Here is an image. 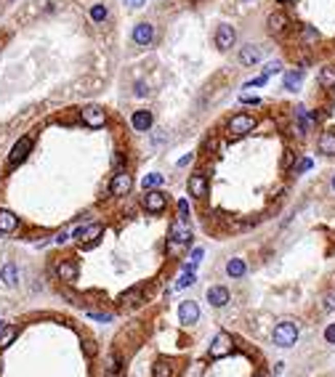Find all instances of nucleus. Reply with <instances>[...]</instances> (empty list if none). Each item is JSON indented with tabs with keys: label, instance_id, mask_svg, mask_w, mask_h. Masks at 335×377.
<instances>
[{
	"label": "nucleus",
	"instance_id": "f257e3e1",
	"mask_svg": "<svg viewBox=\"0 0 335 377\" xmlns=\"http://www.w3.org/2000/svg\"><path fill=\"white\" fill-rule=\"evenodd\" d=\"M192 242V229L187 218H176L173 226H171V237H168V253H181L187 244Z\"/></svg>",
	"mask_w": 335,
	"mask_h": 377
},
{
	"label": "nucleus",
	"instance_id": "f03ea898",
	"mask_svg": "<svg viewBox=\"0 0 335 377\" xmlns=\"http://www.w3.org/2000/svg\"><path fill=\"white\" fill-rule=\"evenodd\" d=\"M298 343V324L295 322H280L274 327V345L280 348H290Z\"/></svg>",
	"mask_w": 335,
	"mask_h": 377
},
{
	"label": "nucleus",
	"instance_id": "7ed1b4c3",
	"mask_svg": "<svg viewBox=\"0 0 335 377\" xmlns=\"http://www.w3.org/2000/svg\"><path fill=\"white\" fill-rule=\"evenodd\" d=\"M253 128H255V117L245 115V112L234 115L229 122H226V133H229V138H242V136H248Z\"/></svg>",
	"mask_w": 335,
	"mask_h": 377
},
{
	"label": "nucleus",
	"instance_id": "20e7f679",
	"mask_svg": "<svg viewBox=\"0 0 335 377\" xmlns=\"http://www.w3.org/2000/svg\"><path fill=\"white\" fill-rule=\"evenodd\" d=\"M232 351H234V343L229 332H218L216 340L210 343V359H226Z\"/></svg>",
	"mask_w": 335,
	"mask_h": 377
},
{
	"label": "nucleus",
	"instance_id": "39448f33",
	"mask_svg": "<svg viewBox=\"0 0 335 377\" xmlns=\"http://www.w3.org/2000/svg\"><path fill=\"white\" fill-rule=\"evenodd\" d=\"M80 117H83V122L88 125V128H104V122H106V112L101 106H96V104H88V106H83L80 109Z\"/></svg>",
	"mask_w": 335,
	"mask_h": 377
},
{
	"label": "nucleus",
	"instance_id": "423d86ee",
	"mask_svg": "<svg viewBox=\"0 0 335 377\" xmlns=\"http://www.w3.org/2000/svg\"><path fill=\"white\" fill-rule=\"evenodd\" d=\"M144 208L149 210V213H162L165 208H168V197L160 192V188H149V192L144 194Z\"/></svg>",
	"mask_w": 335,
	"mask_h": 377
},
{
	"label": "nucleus",
	"instance_id": "0eeeda50",
	"mask_svg": "<svg viewBox=\"0 0 335 377\" xmlns=\"http://www.w3.org/2000/svg\"><path fill=\"white\" fill-rule=\"evenodd\" d=\"M29 149H32V138H29V136H22L16 144H13L11 154H8V165H19V162H24V160H27V154H29Z\"/></svg>",
	"mask_w": 335,
	"mask_h": 377
},
{
	"label": "nucleus",
	"instance_id": "6e6552de",
	"mask_svg": "<svg viewBox=\"0 0 335 377\" xmlns=\"http://www.w3.org/2000/svg\"><path fill=\"white\" fill-rule=\"evenodd\" d=\"M234 43H237V29L232 24H218V29H216V45L218 48L229 51Z\"/></svg>",
	"mask_w": 335,
	"mask_h": 377
},
{
	"label": "nucleus",
	"instance_id": "1a4fd4ad",
	"mask_svg": "<svg viewBox=\"0 0 335 377\" xmlns=\"http://www.w3.org/2000/svg\"><path fill=\"white\" fill-rule=\"evenodd\" d=\"M104 231L101 223H88V226H80L78 231H75V239H78L80 244H90V242H96L99 239V234Z\"/></svg>",
	"mask_w": 335,
	"mask_h": 377
},
{
	"label": "nucleus",
	"instance_id": "9d476101",
	"mask_svg": "<svg viewBox=\"0 0 335 377\" xmlns=\"http://www.w3.org/2000/svg\"><path fill=\"white\" fill-rule=\"evenodd\" d=\"M131 186H133V178H131V173H117V176L112 178V183H109V192L115 194V197H123V194H128L131 192Z\"/></svg>",
	"mask_w": 335,
	"mask_h": 377
},
{
	"label": "nucleus",
	"instance_id": "9b49d317",
	"mask_svg": "<svg viewBox=\"0 0 335 377\" xmlns=\"http://www.w3.org/2000/svg\"><path fill=\"white\" fill-rule=\"evenodd\" d=\"M197 319H200V306H197L194 300H184L178 308V322L184 324H194Z\"/></svg>",
	"mask_w": 335,
	"mask_h": 377
},
{
	"label": "nucleus",
	"instance_id": "f8f14e48",
	"mask_svg": "<svg viewBox=\"0 0 335 377\" xmlns=\"http://www.w3.org/2000/svg\"><path fill=\"white\" fill-rule=\"evenodd\" d=\"M266 29L271 35H282L285 29H287V16L282 11H274V13H269L266 16Z\"/></svg>",
	"mask_w": 335,
	"mask_h": 377
},
{
	"label": "nucleus",
	"instance_id": "ddd939ff",
	"mask_svg": "<svg viewBox=\"0 0 335 377\" xmlns=\"http://www.w3.org/2000/svg\"><path fill=\"white\" fill-rule=\"evenodd\" d=\"M152 37H155V27H152L149 22L136 24V29H133V43L136 45H149Z\"/></svg>",
	"mask_w": 335,
	"mask_h": 377
},
{
	"label": "nucleus",
	"instance_id": "4468645a",
	"mask_svg": "<svg viewBox=\"0 0 335 377\" xmlns=\"http://www.w3.org/2000/svg\"><path fill=\"white\" fill-rule=\"evenodd\" d=\"M208 303H210L213 308H224L226 303H229V290L221 287V285L210 287V290H208Z\"/></svg>",
	"mask_w": 335,
	"mask_h": 377
},
{
	"label": "nucleus",
	"instance_id": "2eb2a0df",
	"mask_svg": "<svg viewBox=\"0 0 335 377\" xmlns=\"http://www.w3.org/2000/svg\"><path fill=\"white\" fill-rule=\"evenodd\" d=\"M189 194L202 199L208 194V178L202 176V173H194V176H189Z\"/></svg>",
	"mask_w": 335,
	"mask_h": 377
},
{
	"label": "nucleus",
	"instance_id": "dca6fc26",
	"mask_svg": "<svg viewBox=\"0 0 335 377\" xmlns=\"http://www.w3.org/2000/svg\"><path fill=\"white\" fill-rule=\"evenodd\" d=\"M239 61H242L245 67H255L258 61H261V48H258V45H253V43L242 45V51H239Z\"/></svg>",
	"mask_w": 335,
	"mask_h": 377
},
{
	"label": "nucleus",
	"instance_id": "f3484780",
	"mask_svg": "<svg viewBox=\"0 0 335 377\" xmlns=\"http://www.w3.org/2000/svg\"><path fill=\"white\" fill-rule=\"evenodd\" d=\"M131 125H133V130H149L152 128V112L149 109H139V112H133L131 117Z\"/></svg>",
	"mask_w": 335,
	"mask_h": 377
},
{
	"label": "nucleus",
	"instance_id": "a211bd4d",
	"mask_svg": "<svg viewBox=\"0 0 335 377\" xmlns=\"http://www.w3.org/2000/svg\"><path fill=\"white\" fill-rule=\"evenodd\" d=\"M56 274H59L62 281H75V279H78V263H75V260H62L56 266Z\"/></svg>",
	"mask_w": 335,
	"mask_h": 377
},
{
	"label": "nucleus",
	"instance_id": "6ab92c4d",
	"mask_svg": "<svg viewBox=\"0 0 335 377\" xmlns=\"http://www.w3.org/2000/svg\"><path fill=\"white\" fill-rule=\"evenodd\" d=\"M19 226V218L13 215L11 210H0V234H11V231H16Z\"/></svg>",
	"mask_w": 335,
	"mask_h": 377
},
{
	"label": "nucleus",
	"instance_id": "aec40b11",
	"mask_svg": "<svg viewBox=\"0 0 335 377\" xmlns=\"http://www.w3.org/2000/svg\"><path fill=\"white\" fill-rule=\"evenodd\" d=\"M319 152L327 157H335V130H325L319 136Z\"/></svg>",
	"mask_w": 335,
	"mask_h": 377
},
{
	"label": "nucleus",
	"instance_id": "412c9836",
	"mask_svg": "<svg viewBox=\"0 0 335 377\" xmlns=\"http://www.w3.org/2000/svg\"><path fill=\"white\" fill-rule=\"evenodd\" d=\"M319 85L325 90H335V64H327L319 72Z\"/></svg>",
	"mask_w": 335,
	"mask_h": 377
},
{
	"label": "nucleus",
	"instance_id": "4be33fe9",
	"mask_svg": "<svg viewBox=\"0 0 335 377\" xmlns=\"http://www.w3.org/2000/svg\"><path fill=\"white\" fill-rule=\"evenodd\" d=\"M19 335V327H6V324H0V348H8V345L16 340Z\"/></svg>",
	"mask_w": 335,
	"mask_h": 377
},
{
	"label": "nucleus",
	"instance_id": "5701e85b",
	"mask_svg": "<svg viewBox=\"0 0 335 377\" xmlns=\"http://www.w3.org/2000/svg\"><path fill=\"white\" fill-rule=\"evenodd\" d=\"M245 271H248V266H245V260H242V258H232L229 263H226V274H229L232 279H239Z\"/></svg>",
	"mask_w": 335,
	"mask_h": 377
},
{
	"label": "nucleus",
	"instance_id": "b1692460",
	"mask_svg": "<svg viewBox=\"0 0 335 377\" xmlns=\"http://www.w3.org/2000/svg\"><path fill=\"white\" fill-rule=\"evenodd\" d=\"M0 279H3L8 287H13V285L19 281V271H16V266H13V263H6V266H3V271H0Z\"/></svg>",
	"mask_w": 335,
	"mask_h": 377
},
{
	"label": "nucleus",
	"instance_id": "393cba45",
	"mask_svg": "<svg viewBox=\"0 0 335 377\" xmlns=\"http://www.w3.org/2000/svg\"><path fill=\"white\" fill-rule=\"evenodd\" d=\"M301 83H303V69H298V72H287V74H285V88H287V90H298Z\"/></svg>",
	"mask_w": 335,
	"mask_h": 377
},
{
	"label": "nucleus",
	"instance_id": "a878e982",
	"mask_svg": "<svg viewBox=\"0 0 335 377\" xmlns=\"http://www.w3.org/2000/svg\"><path fill=\"white\" fill-rule=\"evenodd\" d=\"M189 285H194V266H187V269H184V274H181L178 281H176V290H184Z\"/></svg>",
	"mask_w": 335,
	"mask_h": 377
},
{
	"label": "nucleus",
	"instance_id": "bb28decb",
	"mask_svg": "<svg viewBox=\"0 0 335 377\" xmlns=\"http://www.w3.org/2000/svg\"><path fill=\"white\" fill-rule=\"evenodd\" d=\"M162 181H165V176H162V173H149V176H144L141 186H144V192H149V188H157Z\"/></svg>",
	"mask_w": 335,
	"mask_h": 377
},
{
	"label": "nucleus",
	"instance_id": "cd10ccee",
	"mask_svg": "<svg viewBox=\"0 0 335 377\" xmlns=\"http://www.w3.org/2000/svg\"><path fill=\"white\" fill-rule=\"evenodd\" d=\"M155 377H173V367H171V361H165L160 359L157 364H155V372H152Z\"/></svg>",
	"mask_w": 335,
	"mask_h": 377
},
{
	"label": "nucleus",
	"instance_id": "c85d7f7f",
	"mask_svg": "<svg viewBox=\"0 0 335 377\" xmlns=\"http://www.w3.org/2000/svg\"><path fill=\"white\" fill-rule=\"evenodd\" d=\"M106 16H109V11H106V6H94V8H90V19H94L96 24L106 22Z\"/></svg>",
	"mask_w": 335,
	"mask_h": 377
},
{
	"label": "nucleus",
	"instance_id": "c756f323",
	"mask_svg": "<svg viewBox=\"0 0 335 377\" xmlns=\"http://www.w3.org/2000/svg\"><path fill=\"white\" fill-rule=\"evenodd\" d=\"M301 35H303V43H317L319 40V32H317L311 24H303L301 27Z\"/></svg>",
	"mask_w": 335,
	"mask_h": 377
},
{
	"label": "nucleus",
	"instance_id": "7c9ffc66",
	"mask_svg": "<svg viewBox=\"0 0 335 377\" xmlns=\"http://www.w3.org/2000/svg\"><path fill=\"white\" fill-rule=\"evenodd\" d=\"M139 297H141V287H133L131 292L123 295V306H136V303H139Z\"/></svg>",
	"mask_w": 335,
	"mask_h": 377
},
{
	"label": "nucleus",
	"instance_id": "2f4dec72",
	"mask_svg": "<svg viewBox=\"0 0 335 377\" xmlns=\"http://www.w3.org/2000/svg\"><path fill=\"white\" fill-rule=\"evenodd\" d=\"M106 372H109V374H117V372H120V356H117V353H109V356H106Z\"/></svg>",
	"mask_w": 335,
	"mask_h": 377
},
{
	"label": "nucleus",
	"instance_id": "473e14b6",
	"mask_svg": "<svg viewBox=\"0 0 335 377\" xmlns=\"http://www.w3.org/2000/svg\"><path fill=\"white\" fill-rule=\"evenodd\" d=\"M178 218H189V202L187 199L178 202Z\"/></svg>",
	"mask_w": 335,
	"mask_h": 377
},
{
	"label": "nucleus",
	"instance_id": "72a5a7b5",
	"mask_svg": "<svg viewBox=\"0 0 335 377\" xmlns=\"http://www.w3.org/2000/svg\"><path fill=\"white\" fill-rule=\"evenodd\" d=\"M133 93H136L139 99H144L146 93H149V85H146V83H136V90H133Z\"/></svg>",
	"mask_w": 335,
	"mask_h": 377
},
{
	"label": "nucleus",
	"instance_id": "f704fd0d",
	"mask_svg": "<svg viewBox=\"0 0 335 377\" xmlns=\"http://www.w3.org/2000/svg\"><path fill=\"white\" fill-rule=\"evenodd\" d=\"M202 255H205V253H202V247H194V250H192V266L200 263V260H202Z\"/></svg>",
	"mask_w": 335,
	"mask_h": 377
},
{
	"label": "nucleus",
	"instance_id": "c9c22d12",
	"mask_svg": "<svg viewBox=\"0 0 335 377\" xmlns=\"http://www.w3.org/2000/svg\"><path fill=\"white\" fill-rule=\"evenodd\" d=\"M88 316L96 322H112V313H88Z\"/></svg>",
	"mask_w": 335,
	"mask_h": 377
},
{
	"label": "nucleus",
	"instance_id": "e433bc0d",
	"mask_svg": "<svg viewBox=\"0 0 335 377\" xmlns=\"http://www.w3.org/2000/svg\"><path fill=\"white\" fill-rule=\"evenodd\" d=\"M325 340H327V343H332V345H335V324H330V327H327V329H325Z\"/></svg>",
	"mask_w": 335,
	"mask_h": 377
},
{
	"label": "nucleus",
	"instance_id": "4c0bfd02",
	"mask_svg": "<svg viewBox=\"0 0 335 377\" xmlns=\"http://www.w3.org/2000/svg\"><path fill=\"white\" fill-rule=\"evenodd\" d=\"M282 67H280V61H271V64H266L264 67V74H271V72H280Z\"/></svg>",
	"mask_w": 335,
	"mask_h": 377
},
{
	"label": "nucleus",
	"instance_id": "58836bf2",
	"mask_svg": "<svg viewBox=\"0 0 335 377\" xmlns=\"http://www.w3.org/2000/svg\"><path fill=\"white\" fill-rule=\"evenodd\" d=\"M322 308H325V311H332V308H335V295H327V297H325Z\"/></svg>",
	"mask_w": 335,
	"mask_h": 377
},
{
	"label": "nucleus",
	"instance_id": "ea45409f",
	"mask_svg": "<svg viewBox=\"0 0 335 377\" xmlns=\"http://www.w3.org/2000/svg\"><path fill=\"white\" fill-rule=\"evenodd\" d=\"M85 353H88V356H96V343L88 340V343H85Z\"/></svg>",
	"mask_w": 335,
	"mask_h": 377
},
{
	"label": "nucleus",
	"instance_id": "a19ab883",
	"mask_svg": "<svg viewBox=\"0 0 335 377\" xmlns=\"http://www.w3.org/2000/svg\"><path fill=\"white\" fill-rule=\"evenodd\" d=\"M242 104H261V99H255V96H242Z\"/></svg>",
	"mask_w": 335,
	"mask_h": 377
},
{
	"label": "nucleus",
	"instance_id": "79ce46f5",
	"mask_svg": "<svg viewBox=\"0 0 335 377\" xmlns=\"http://www.w3.org/2000/svg\"><path fill=\"white\" fill-rule=\"evenodd\" d=\"M311 167V160H301V165H298V173H303V170H309Z\"/></svg>",
	"mask_w": 335,
	"mask_h": 377
},
{
	"label": "nucleus",
	"instance_id": "37998d69",
	"mask_svg": "<svg viewBox=\"0 0 335 377\" xmlns=\"http://www.w3.org/2000/svg\"><path fill=\"white\" fill-rule=\"evenodd\" d=\"M67 239H69V234H64V231H62V234H59V237H56V244H64Z\"/></svg>",
	"mask_w": 335,
	"mask_h": 377
},
{
	"label": "nucleus",
	"instance_id": "c03bdc74",
	"mask_svg": "<svg viewBox=\"0 0 335 377\" xmlns=\"http://www.w3.org/2000/svg\"><path fill=\"white\" fill-rule=\"evenodd\" d=\"M189 162H192V154H187V157H181V160H178V165H181V167L189 165Z\"/></svg>",
	"mask_w": 335,
	"mask_h": 377
},
{
	"label": "nucleus",
	"instance_id": "a18cd8bd",
	"mask_svg": "<svg viewBox=\"0 0 335 377\" xmlns=\"http://www.w3.org/2000/svg\"><path fill=\"white\" fill-rule=\"evenodd\" d=\"M144 3H146V0H133V3H131V6H133V8H141Z\"/></svg>",
	"mask_w": 335,
	"mask_h": 377
},
{
	"label": "nucleus",
	"instance_id": "49530a36",
	"mask_svg": "<svg viewBox=\"0 0 335 377\" xmlns=\"http://www.w3.org/2000/svg\"><path fill=\"white\" fill-rule=\"evenodd\" d=\"M277 3H290V0H277Z\"/></svg>",
	"mask_w": 335,
	"mask_h": 377
},
{
	"label": "nucleus",
	"instance_id": "de8ad7c7",
	"mask_svg": "<svg viewBox=\"0 0 335 377\" xmlns=\"http://www.w3.org/2000/svg\"><path fill=\"white\" fill-rule=\"evenodd\" d=\"M332 192H335V176H332Z\"/></svg>",
	"mask_w": 335,
	"mask_h": 377
},
{
	"label": "nucleus",
	"instance_id": "09e8293b",
	"mask_svg": "<svg viewBox=\"0 0 335 377\" xmlns=\"http://www.w3.org/2000/svg\"><path fill=\"white\" fill-rule=\"evenodd\" d=\"M255 377H266V374H255Z\"/></svg>",
	"mask_w": 335,
	"mask_h": 377
},
{
	"label": "nucleus",
	"instance_id": "8fccbe9b",
	"mask_svg": "<svg viewBox=\"0 0 335 377\" xmlns=\"http://www.w3.org/2000/svg\"><path fill=\"white\" fill-rule=\"evenodd\" d=\"M242 3H250V0H242Z\"/></svg>",
	"mask_w": 335,
	"mask_h": 377
}]
</instances>
